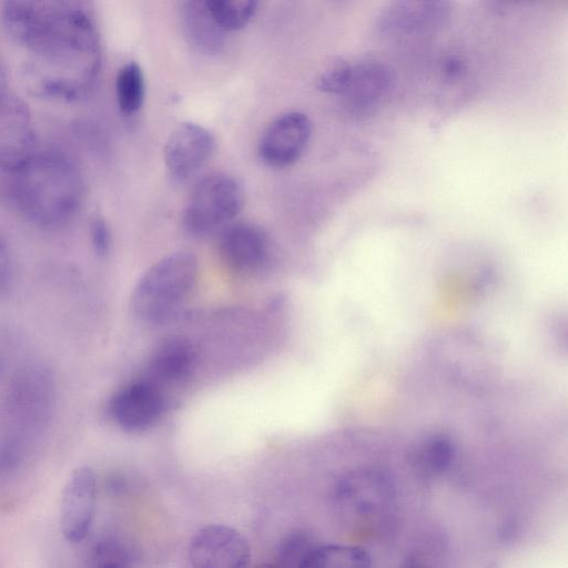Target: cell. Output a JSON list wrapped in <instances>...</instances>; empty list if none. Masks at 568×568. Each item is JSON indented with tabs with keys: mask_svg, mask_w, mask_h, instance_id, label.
<instances>
[{
	"mask_svg": "<svg viewBox=\"0 0 568 568\" xmlns=\"http://www.w3.org/2000/svg\"><path fill=\"white\" fill-rule=\"evenodd\" d=\"M37 132L28 104L16 94L0 99V169L18 171L36 153Z\"/></svg>",
	"mask_w": 568,
	"mask_h": 568,
	"instance_id": "8992f818",
	"label": "cell"
},
{
	"mask_svg": "<svg viewBox=\"0 0 568 568\" xmlns=\"http://www.w3.org/2000/svg\"><path fill=\"white\" fill-rule=\"evenodd\" d=\"M205 4L225 33L243 29L257 9V2L253 0H205Z\"/></svg>",
	"mask_w": 568,
	"mask_h": 568,
	"instance_id": "ffe728a7",
	"label": "cell"
},
{
	"mask_svg": "<svg viewBox=\"0 0 568 568\" xmlns=\"http://www.w3.org/2000/svg\"><path fill=\"white\" fill-rule=\"evenodd\" d=\"M7 73L0 60V99L7 93Z\"/></svg>",
	"mask_w": 568,
	"mask_h": 568,
	"instance_id": "484cf974",
	"label": "cell"
},
{
	"mask_svg": "<svg viewBox=\"0 0 568 568\" xmlns=\"http://www.w3.org/2000/svg\"><path fill=\"white\" fill-rule=\"evenodd\" d=\"M255 568H280L276 564H262L256 566Z\"/></svg>",
	"mask_w": 568,
	"mask_h": 568,
	"instance_id": "4316f807",
	"label": "cell"
},
{
	"mask_svg": "<svg viewBox=\"0 0 568 568\" xmlns=\"http://www.w3.org/2000/svg\"><path fill=\"white\" fill-rule=\"evenodd\" d=\"M189 559L192 568H247L251 548L239 530L226 525H207L191 538Z\"/></svg>",
	"mask_w": 568,
	"mask_h": 568,
	"instance_id": "ba28073f",
	"label": "cell"
},
{
	"mask_svg": "<svg viewBox=\"0 0 568 568\" xmlns=\"http://www.w3.org/2000/svg\"><path fill=\"white\" fill-rule=\"evenodd\" d=\"M97 500V480L90 467L81 466L70 475L61 499L60 528L68 541L82 540L91 526Z\"/></svg>",
	"mask_w": 568,
	"mask_h": 568,
	"instance_id": "8fae6325",
	"label": "cell"
},
{
	"mask_svg": "<svg viewBox=\"0 0 568 568\" xmlns=\"http://www.w3.org/2000/svg\"><path fill=\"white\" fill-rule=\"evenodd\" d=\"M336 493L346 514L364 524L384 515L395 499V488L389 478L374 469H359L346 475Z\"/></svg>",
	"mask_w": 568,
	"mask_h": 568,
	"instance_id": "52a82bcc",
	"label": "cell"
},
{
	"mask_svg": "<svg viewBox=\"0 0 568 568\" xmlns=\"http://www.w3.org/2000/svg\"><path fill=\"white\" fill-rule=\"evenodd\" d=\"M395 72L376 59L338 62L317 79L320 91L341 97L352 110L369 111L386 99L395 87Z\"/></svg>",
	"mask_w": 568,
	"mask_h": 568,
	"instance_id": "277c9868",
	"label": "cell"
},
{
	"mask_svg": "<svg viewBox=\"0 0 568 568\" xmlns=\"http://www.w3.org/2000/svg\"><path fill=\"white\" fill-rule=\"evenodd\" d=\"M115 97L120 111L133 115L142 108L145 99V80L141 67L130 61L122 65L115 78Z\"/></svg>",
	"mask_w": 568,
	"mask_h": 568,
	"instance_id": "d6986e66",
	"label": "cell"
},
{
	"mask_svg": "<svg viewBox=\"0 0 568 568\" xmlns=\"http://www.w3.org/2000/svg\"><path fill=\"white\" fill-rule=\"evenodd\" d=\"M215 146L213 134L194 122L179 124L164 146V162L171 176L185 180L211 158Z\"/></svg>",
	"mask_w": 568,
	"mask_h": 568,
	"instance_id": "4fadbf2b",
	"label": "cell"
},
{
	"mask_svg": "<svg viewBox=\"0 0 568 568\" xmlns=\"http://www.w3.org/2000/svg\"><path fill=\"white\" fill-rule=\"evenodd\" d=\"M454 458L455 445L443 434L426 437L412 453L414 467L426 476L443 474L450 467Z\"/></svg>",
	"mask_w": 568,
	"mask_h": 568,
	"instance_id": "ac0fdd59",
	"label": "cell"
},
{
	"mask_svg": "<svg viewBox=\"0 0 568 568\" xmlns=\"http://www.w3.org/2000/svg\"><path fill=\"white\" fill-rule=\"evenodd\" d=\"M371 557L365 549L348 545L312 547L300 568H371Z\"/></svg>",
	"mask_w": 568,
	"mask_h": 568,
	"instance_id": "e0dca14e",
	"label": "cell"
},
{
	"mask_svg": "<svg viewBox=\"0 0 568 568\" xmlns=\"http://www.w3.org/2000/svg\"><path fill=\"white\" fill-rule=\"evenodd\" d=\"M16 173L14 197L31 222L55 226L78 210L83 183L78 166L57 152L34 153Z\"/></svg>",
	"mask_w": 568,
	"mask_h": 568,
	"instance_id": "7a4b0ae2",
	"label": "cell"
},
{
	"mask_svg": "<svg viewBox=\"0 0 568 568\" xmlns=\"http://www.w3.org/2000/svg\"><path fill=\"white\" fill-rule=\"evenodd\" d=\"M271 250L267 233L258 225L240 222L229 225L219 240V253L227 267L236 272L258 270Z\"/></svg>",
	"mask_w": 568,
	"mask_h": 568,
	"instance_id": "5bb4252c",
	"label": "cell"
},
{
	"mask_svg": "<svg viewBox=\"0 0 568 568\" xmlns=\"http://www.w3.org/2000/svg\"><path fill=\"white\" fill-rule=\"evenodd\" d=\"M92 568H131L124 554L113 545H101L94 551Z\"/></svg>",
	"mask_w": 568,
	"mask_h": 568,
	"instance_id": "7402d4cb",
	"label": "cell"
},
{
	"mask_svg": "<svg viewBox=\"0 0 568 568\" xmlns=\"http://www.w3.org/2000/svg\"><path fill=\"white\" fill-rule=\"evenodd\" d=\"M312 547L304 535H293L283 544L278 555L280 568H300L305 555Z\"/></svg>",
	"mask_w": 568,
	"mask_h": 568,
	"instance_id": "44dd1931",
	"label": "cell"
},
{
	"mask_svg": "<svg viewBox=\"0 0 568 568\" xmlns=\"http://www.w3.org/2000/svg\"><path fill=\"white\" fill-rule=\"evenodd\" d=\"M242 185L226 174H211L193 187L184 209V227L193 235H206L232 221L243 209Z\"/></svg>",
	"mask_w": 568,
	"mask_h": 568,
	"instance_id": "5b68a950",
	"label": "cell"
},
{
	"mask_svg": "<svg viewBox=\"0 0 568 568\" xmlns=\"http://www.w3.org/2000/svg\"><path fill=\"white\" fill-rule=\"evenodd\" d=\"M164 398L158 385L135 382L119 389L110 400L109 412L114 423L126 432H142L162 415Z\"/></svg>",
	"mask_w": 568,
	"mask_h": 568,
	"instance_id": "7c38bea8",
	"label": "cell"
},
{
	"mask_svg": "<svg viewBox=\"0 0 568 568\" xmlns=\"http://www.w3.org/2000/svg\"><path fill=\"white\" fill-rule=\"evenodd\" d=\"M312 136L308 116L292 111L276 118L265 130L258 145L264 163L272 168H286L304 153Z\"/></svg>",
	"mask_w": 568,
	"mask_h": 568,
	"instance_id": "30bf717a",
	"label": "cell"
},
{
	"mask_svg": "<svg viewBox=\"0 0 568 568\" xmlns=\"http://www.w3.org/2000/svg\"><path fill=\"white\" fill-rule=\"evenodd\" d=\"M194 352L190 343L173 337L162 343L154 352L149 371L159 382H173L184 377L192 367Z\"/></svg>",
	"mask_w": 568,
	"mask_h": 568,
	"instance_id": "2e32d148",
	"label": "cell"
},
{
	"mask_svg": "<svg viewBox=\"0 0 568 568\" xmlns=\"http://www.w3.org/2000/svg\"><path fill=\"white\" fill-rule=\"evenodd\" d=\"M183 32L189 43L203 54L219 53L226 33L210 14L204 1H185L180 10Z\"/></svg>",
	"mask_w": 568,
	"mask_h": 568,
	"instance_id": "9a60e30c",
	"label": "cell"
},
{
	"mask_svg": "<svg viewBox=\"0 0 568 568\" xmlns=\"http://www.w3.org/2000/svg\"><path fill=\"white\" fill-rule=\"evenodd\" d=\"M197 272V260L190 252L161 258L139 278L131 295L133 314L145 322L166 318L190 296Z\"/></svg>",
	"mask_w": 568,
	"mask_h": 568,
	"instance_id": "3957f363",
	"label": "cell"
},
{
	"mask_svg": "<svg viewBox=\"0 0 568 568\" xmlns=\"http://www.w3.org/2000/svg\"><path fill=\"white\" fill-rule=\"evenodd\" d=\"M3 27L23 52L21 79L34 97L73 101L94 85L101 43L90 11L77 1H8Z\"/></svg>",
	"mask_w": 568,
	"mask_h": 568,
	"instance_id": "6da1fadb",
	"label": "cell"
},
{
	"mask_svg": "<svg viewBox=\"0 0 568 568\" xmlns=\"http://www.w3.org/2000/svg\"><path fill=\"white\" fill-rule=\"evenodd\" d=\"M463 69L464 65L462 61L456 58H449L444 63V72L450 78L459 75Z\"/></svg>",
	"mask_w": 568,
	"mask_h": 568,
	"instance_id": "d4e9b609",
	"label": "cell"
},
{
	"mask_svg": "<svg viewBox=\"0 0 568 568\" xmlns=\"http://www.w3.org/2000/svg\"><path fill=\"white\" fill-rule=\"evenodd\" d=\"M12 261L6 241L0 236V296L6 293L11 282Z\"/></svg>",
	"mask_w": 568,
	"mask_h": 568,
	"instance_id": "cb8c5ba5",
	"label": "cell"
},
{
	"mask_svg": "<svg viewBox=\"0 0 568 568\" xmlns=\"http://www.w3.org/2000/svg\"><path fill=\"white\" fill-rule=\"evenodd\" d=\"M91 241L95 252L99 255H105L109 252L111 236L105 221L95 217L91 223Z\"/></svg>",
	"mask_w": 568,
	"mask_h": 568,
	"instance_id": "603a6c76",
	"label": "cell"
},
{
	"mask_svg": "<svg viewBox=\"0 0 568 568\" xmlns=\"http://www.w3.org/2000/svg\"><path fill=\"white\" fill-rule=\"evenodd\" d=\"M449 16L450 4L446 1H395L381 10L375 28L388 38L416 37L437 31Z\"/></svg>",
	"mask_w": 568,
	"mask_h": 568,
	"instance_id": "9c48e42d",
	"label": "cell"
}]
</instances>
